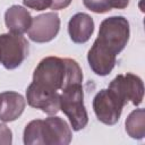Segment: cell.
Segmentation results:
<instances>
[{"instance_id":"ba28073f","label":"cell","mask_w":145,"mask_h":145,"mask_svg":"<svg viewBox=\"0 0 145 145\" xmlns=\"http://www.w3.org/2000/svg\"><path fill=\"white\" fill-rule=\"evenodd\" d=\"M27 103L35 109H40L46 114H56L60 110V94L49 91L33 82L26 89Z\"/></svg>"},{"instance_id":"8992f818","label":"cell","mask_w":145,"mask_h":145,"mask_svg":"<svg viewBox=\"0 0 145 145\" xmlns=\"http://www.w3.org/2000/svg\"><path fill=\"white\" fill-rule=\"evenodd\" d=\"M108 88L114 91L126 102L130 101L136 106L143 102L144 85L142 79L134 74L128 72L127 75H118L109 84Z\"/></svg>"},{"instance_id":"d6986e66","label":"cell","mask_w":145,"mask_h":145,"mask_svg":"<svg viewBox=\"0 0 145 145\" xmlns=\"http://www.w3.org/2000/svg\"><path fill=\"white\" fill-rule=\"evenodd\" d=\"M72 0H51V6L50 8L52 10H60L67 8Z\"/></svg>"},{"instance_id":"52a82bcc","label":"cell","mask_w":145,"mask_h":145,"mask_svg":"<svg viewBox=\"0 0 145 145\" xmlns=\"http://www.w3.org/2000/svg\"><path fill=\"white\" fill-rule=\"evenodd\" d=\"M60 29V18L56 12L42 14L32 19L28 28V37L36 43H45L53 40Z\"/></svg>"},{"instance_id":"5b68a950","label":"cell","mask_w":145,"mask_h":145,"mask_svg":"<svg viewBox=\"0 0 145 145\" xmlns=\"http://www.w3.org/2000/svg\"><path fill=\"white\" fill-rule=\"evenodd\" d=\"M127 103L111 89H101L93 100V109L99 121L112 126L118 122Z\"/></svg>"},{"instance_id":"ffe728a7","label":"cell","mask_w":145,"mask_h":145,"mask_svg":"<svg viewBox=\"0 0 145 145\" xmlns=\"http://www.w3.org/2000/svg\"><path fill=\"white\" fill-rule=\"evenodd\" d=\"M109 5L111 8H116V9H125L128 3L129 0H108Z\"/></svg>"},{"instance_id":"30bf717a","label":"cell","mask_w":145,"mask_h":145,"mask_svg":"<svg viewBox=\"0 0 145 145\" xmlns=\"http://www.w3.org/2000/svg\"><path fill=\"white\" fill-rule=\"evenodd\" d=\"M116 57L112 51L95 41L87 53V61L91 69L96 75L106 76L112 71L116 65Z\"/></svg>"},{"instance_id":"2e32d148","label":"cell","mask_w":145,"mask_h":145,"mask_svg":"<svg viewBox=\"0 0 145 145\" xmlns=\"http://www.w3.org/2000/svg\"><path fill=\"white\" fill-rule=\"evenodd\" d=\"M83 3L88 10L96 14H104L112 9L108 0H83Z\"/></svg>"},{"instance_id":"8fae6325","label":"cell","mask_w":145,"mask_h":145,"mask_svg":"<svg viewBox=\"0 0 145 145\" xmlns=\"http://www.w3.org/2000/svg\"><path fill=\"white\" fill-rule=\"evenodd\" d=\"M94 32L93 18L85 14L78 12L74 15L68 23V33L72 42L85 43L87 42Z\"/></svg>"},{"instance_id":"5bb4252c","label":"cell","mask_w":145,"mask_h":145,"mask_svg":"<svg viewBox=\"0 0 145 145\" xmlns=\"http://www.w3.org/2000/svg\"><path fill=\"white\" fill-rule=\"evenodd\" d=\"M126 131L134 139H142L145 136V111L136 109L126 119Z\"/></svg>"},{"instance_id":"277c9868","label":"cell","mask_w":145,"mask_h":145,"mask_svg":"<svg viewBox=\"0 0 145 145\" xmlns=\"http://www.w3.org/2000/svg\"><path fill=\"white\" fill-rule=\"evenodd\" d=\"M28 56V43L20 34L0 35V62L7 69H15Z\"/></svg>"},{"instance_id":"e0dca14e","label":"cell","mask_w":145,"mask_h":145,"mask_svg":"<svg viewBox=\"0 0 145 145\" xmlns=\"http://www.w3.org/2000/svg\"><path fill=\"white\" fill-rule=\"evenodd\" d=\"M23 3L31 9L41 11L46 8H50L51 6V0H23Z\"/></svg>"},{"instance_id":"9c48e42d","label":"cell","mask_w":145,"mask_h":145,"mask_svg":"<svg viewBox=\"0 0 145 145\" xmlns=\"http://www.w3.org/2000/svg\"><path fill=\"white\" fill-rule=\"evenodd\" d=\"M71 138V129L60 117L43 120V145H68Z\"/></svg>"},{"instance_id":"7a4b0ae2","label":"cell","mask_w":145,"mask_h":145,"mask_svg":"<svg viewBox=\"0 0 145 145\" xmlns=\"http://www.w3.org/2000/svg\"><path fill=\"white\" fill-rule=\"evenodd\" d=\"M66 60L58 57H46L40 61L33 74V83L49 91L62 89L66 82Z\"/></svg>"},{"instance_id":"4fadbf2b","label":"cell","mask_w":145,"mask_h":145,"mask_svg":"<svg viewBox=\"0 0 145 145\" xmlns=\"http://www.w3.org/2000/svg\"><path fill=\"white\" fill-rule=\"evenodd\" d=\"M1 110H0V120L5 122H10L20 117L25 109L24 97L16 92H5L1 93Z\"/></svg>"},{"instance_id":"3957f363","label":"cell","mask_w":145,"mask_h":145,"mask_svg":"<svg viewBox=\"0 0 145 145\" xmlns=\"http://www.w3.org/2000/svg\"><path fill=\"white\" fill-rule=\"evenodd\" d=\"M61 91L60 109L68 117L72 129L78 131L85 128L88 122V117L84 106V93L82 84H72Z\"/></svg>"},{"instance_id":"6da1fadb","label":"cell","mask_w":145,"mask_h":145,"mask_svg":"<svg viewBox=\"0 0 145 145\" xmlns=\"http://www.w3.org/2000/svg\"><path fill=\"white\" fill-rule=\"evenodd\" d=\"M129 23L122 16H112L105 18L99 29V36L95 41L108 48L116 56L119 54L129 40Z\"/></svg>"},{"instance_id":"ac0fdd59","label":"cell","mask_w":145,"mask_h":145,"mask_svg":"<svg viewBox=\"0 0 145 145\" xmlns=\"http://www.w3.org/2000/svg\"><path fill=\"white\" fill-rule=\"evenodd\" d=\"M11 143H12V133H11V130L5 123H0V144L9 145Z\"/></svg>"},{"instance_id":"44dd1931","label":"cell","mask_w":145,"mask_h":145,"mask_svg":"<svg viewBox=\"0 0 145 145\" xmlns=\"http://www.w3.org/2000/svg\"><path fill=\"white\" fill-rule=\"evenodd\" d=\"M0 110H1V95H0Z\"/></svg>"},{"instance_id":"7c38bea8","label":"cell","mask_w":145,"mask_h":145,"mask_svg":"<svg viewBox=\"0 0 145 145\" xmlns=\"http://www.w3.org/2000/svg\"><path fill=\"white\" fill-rule=\"evenodd\" d=\"M32 16L22 6L14 5L5 12V23L10 33L23 35L28 31L32 24Z\"/></svg>"},{"instance_id":"9a60e30c","label":"cell","mask_w":145,"mask_h":145,"mask_svg":"<svg viewBox=\"0 0 145 145\" xmlns=\"http://www.w3.org/2000/svg\"><path fill=\"white\" fill-rule=\"evenodd\" d=\"M24 144H43V120H32L24 129Z\"/></svg>"}]
</instances>
